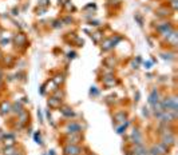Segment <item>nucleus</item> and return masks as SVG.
Here are the masks:
<instances>
[{
  "label": "nucleus",
  "instance_id": "2",
  "mask_svg": "<svg viewBox=\"0 0 178 155\" xmlns=\"http://www.w3.org/2000/svg\"><path fill=\"white\" fill-rule=\"evenodd\" d=\"M134 155H147V153H145L143 150H139V151H137Z\"/></svg>",
  "mask_w": 178,
  "mask_h": 155
},
{
  "label": "nucleus",
  "instance_id": "1",
  "mask_svg": "<svg viewBox=\"0 0 178 155\" xmlns=\"http://www.w3.org/2000/svg\"><path fill=\"white\" fill-rule=\"evenodd\" d=\"M80 154V149L75 147V146H67L64 147V155H79Z\"/></svg>",
  "mask_w": 178,
  "mask_h": 155
},
{
  "label": "nucleus",
  "instance_id": "3",
  "mask_svg": "<svg viewBox=\"0 0 178 155\" xmlns=\"http://www.w3.org/2000/svg\"><path fill=\"white\" fill-rule=\"evenodd\" d=\"M14 155H22V154H14Z\"/></svg>",
  "mask_w": 178,
  "mask_h": 155
}]
</instances>
